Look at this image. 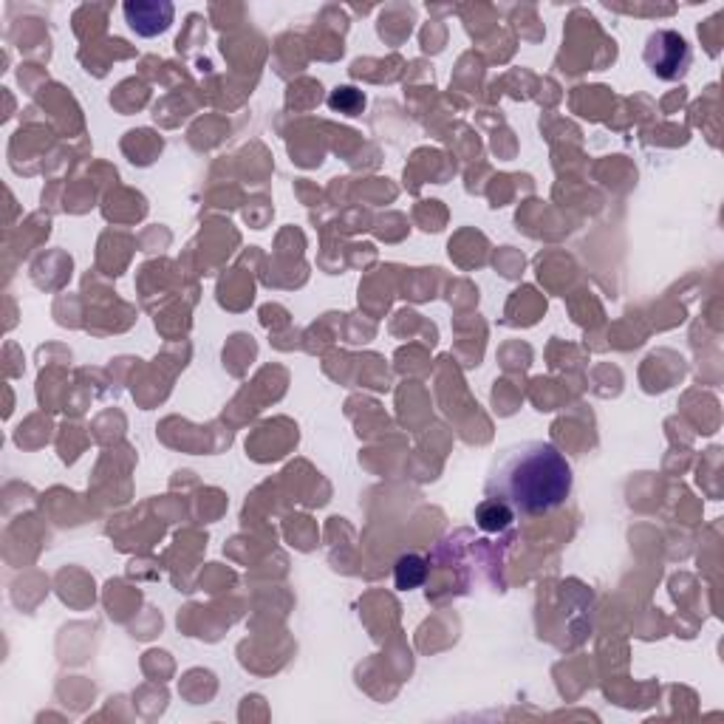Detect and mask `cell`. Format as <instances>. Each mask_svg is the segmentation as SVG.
I'll return each mask as SVG.
<instances>
[{"instance_id":"2","label":"cell","mask_w":724,"mask_h":724,"mask_svg":"<svg viewBox=\"0 0 724 724\" xmlns=\"http://www.w3.org/2000/svg\"><path fill=\"white\" fill-rule=\"evenodd\" d=\"M645 66L657 74L659 80H682L691 68V46L679 32L657 29L645 40Z\"/></svg>"},{"instance_id":"5","label":"cell","mask_w":724,"mask_h":724,"mask_svg":"<svg viewBox=\"0 0 724 724\" xmlns=\"http://www.w3.org/2000/svg\"><path fill=\"white\" fill-rule=\"evenodd\" d=\"M394 580L396 589H402V592L419 589L428 580V560L422 558V555H413V552L411 555H402L394 566Z\"/></svg>"},{"instance_id":"6","label":"cell","mask_w":724,"mask_h":724,"mask_svg":"<svg viewBox=\"0 0 724 724\" xmlns=\"http://www.w3.org/2000/svg\"><path fill=\"white\" fill-rule=\"evenodd\" d=\"M329 105L334 111H343V114L354 116L362 105H365V97H362L357 88H337L329 97Z\"/></svg>"},{"instance_id":"1","label":"cell","mask_w":724,"mask_h":724,"mask_svg":"<svg viewBox=\"0 0 724 724\" xmlns=\"http://www.w3.org/2000/svg\"><path fill=\"white\" fill-rule=\"evenodd\" d=\"M572 464L549 442H518L498 450L487 470L484 495L498 498L515 515L558 510L572 495Z\"/></svg>"},{"instance_id":"4","label":"cell","mask_w":724,"mask_h":724,"mask_svg":"<svg viewBox=\"0 0 724 724\" xmlns=\"http://www.w3.org/2000/svg\"><path fill=\"white\" fill-rule=\"evenodd\" d=\"M512 521H515L512 507H507L498 498H484L476 507V524L484 532H504V529L512 527Z\"/></svg>"},{"instance_id":"3","label":"cell","mask_w":724,"mask_h":724,"mask_svg":"<svg viewBox=\"0 0 724 724\" xmlns=\"http://www.w3.org/2000/svg\"><path fill=\"white\" fill-rule=\"evenodd\" d=\"M125 20L133 32L142 37H156L170 29L173 23V6L170 3H156V0H131L122 6Z\"/></svg>"}]
</instances>
